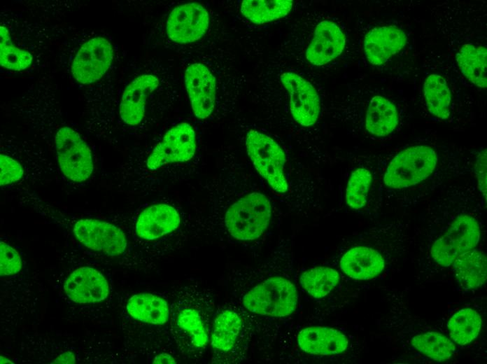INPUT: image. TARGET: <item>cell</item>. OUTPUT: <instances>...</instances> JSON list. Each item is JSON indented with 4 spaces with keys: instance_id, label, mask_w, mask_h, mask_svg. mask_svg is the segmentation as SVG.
<instances>
[{
    "instance_id": "1",
    "label": "cell",
    "mask_w": 487,
    "mask_h": 364,
    "mask_svg": "<svg viewBox=\"0 0 487 364\" xmlns=\"http://www.w3.org/2000/svg\"><path fill=\"white\" fill-rule=\"evenodd\" d=\"M232 295L236 305L246 314L284 317L298 304L292 260L286 246H281L269 260L250 270L236 272Z\"/></svg>"
},
{
    "instance_id": "2",
    "label": "cell",
    "mask_w": 487,
    "mask_h": 364,
    "mask_svg": "<svg viewBox=\"0 0 487 364\" xmlns=\"http://www.w3.org/2000/svg\"><path fill=\"white\" fill-rule=\"evenodd\" d=\"M169 331L172 343L185 360L202 358L210 343L215 314L211 290L197 283L178 286L169 303Z\"/></svg>"
},
{
    "instance_id": "3",
    "label": "cell",
    "mask_w": 487,
    "mask_h": 364,
    "mask_svg": "<svg viewBox=\"0 0 487 364\" xmlns=\"http://www.w3.org/2000/svg\"><path fill=\"white\" fill-rule=\"evenodd\" d=\"M251 323L237 305H225L215 312L210 337L212 363L241 361L247 352Z\"/></svg>"
},
{
    "instance_id": "4",
    "label": "cell",
    "mask_w": 487,
    "mask_h": 364,
    "mask_svg": "<svg viewBox=\"0 0 487 364\" xmlns=\"http://www.w3.org/2000/svg\"><path fill=\"white\" fill-rule=\"evenodd\" d=\"M272 206L262 192L250 191L232 201L225 210L223 226L232 239L241 242L255 241L269 227Z\"/></svg>"
},
{
    "instance_id": "5",
    "label": "cell",
    "mask_w": 487,
    "mask_h": 364,
    "mask_svg": "<svg viewBox=\"0 0 487 364\" xmlns=\"http://www.w3.org/2000/svg\"><path fill=\"white\" fill-rule=\"evenodd\" d=\"M480 238L478 216L473 212H458L434 238L428 256L434 266L449 267L458 255L476 248Z\"/></svg>"
},
{
    "instance_id": "6",
    "label": "cell",
    "mask_w": 487,
    "mask_h": 364,
    "mask_svg": "<svg viewBox=\"0 0 487 364\" xmlns=\"http://www.w3.org/2000/svg\"><path fill=\"white\" fill-rule=\"evenodd\" d=\"M437 165L436 152L427 146H414L401 150L390 162L384 184L391 188L414 186L428 178Z\"/></svg>"
},
{
    "instance_id": "7",
    "label": "cell",
    "mask_w": 487,
    "mask_h": 364,
    "mask_svg": "<svg viewBox=\"0 0 487 364\" xmlns=\"http://www.w3.org/2000/svg\"><path fill=\"white\" fill-rule=\"evenodd\" d=\"M246 148L255 169L271 189L278 194L288 192L286 156L280 146L265 134L250 130L246 134Z\"/></svg>"
},
{
    "instance_id": "8",
    "label": "cell",
    "mask_w": 487,
    "mask_h": 364,
    "mask_svg": "<svg viewBox=\"0 0 487 364\" xmlns=\"http://www.w3.org/2000/svg\"><path fill=\"white\" fill-rule=\"evenodd\" d=\"M54 148L59 169L66 178L81 183L90 178L94 170L92 152L76 130L64 125L58 127Z\"/></svg>"
},
{
    "instance_id": "9",
    "label": "cell",
    "mask_w": 487,
    "mask_h": 364,
    "mask_svg": "<svg viewBox=\"0 0 487 364\" xmlns=\"http://www.w3.org/2000/svg\"><path fill=\"white\" fill-rule=\"evenodd\" d=\"M195 150V132L190 124L181 122L165 133L147 158L146 166L154 172L169 163L187 162Z\"/></svg>"
},
{
    "instance_id": "10",
    "label": "cell",
    "mask_w": 487,
    "mask_h": 364,
    "mask_svg": "<svg viewBox=\"0 0 487 364\" xmlns=\"http://www.w3.org/2000/svg\"><path fill=\"white\" fill-rule=\"evenodd\" d=\"M113 50L111 43L101 36L94 37L82 44L71 66L75 80L90 85L100 80L111 67Z\"/></svg>"
},
{
    "instance_id": "11",
    "label": "cell",
    "mask_w": 487,
    "mask_h": 364,
    "mask_svg": "<svg viewBox=\"0 0 487 364\" xmlns=\"http://www.w3.org/2000/svg\"><path fill=\"white\" fill-rule=\"evenodd\" d=\"M72 232L87 248L110 256H120L125 253L127 248L125 233L108 222L81 218L73 223Z\"/></svg>"
},
{
    "instance_id": "12",
    "label": "cell",
    "mask_w": 487,
    "mask_h": 364,
    "mask_svg": "<svg viewBox=\"0 0 487 364\" xmlns=\"http://www.w3.org/2000/svg\"><path fill=\"white\" fill-rule=\"evenodd\" d=\"M209 24L207 10L197 3H187L175 7L167 20V34L174 42L190 43L200 39Z\"/></svg>"
},
{
    "instance_id": "13",
    "label": "cell",
    "mask_w": 487,
    "mask_h": 364,
    "mask_svg": "<svg viewBox=\"0 0 487 364\" xmlns=\"http://www.w3.org/2000/svg\"><path fill=\"white\" fill-rule=\"evenodd\" d=\"M281 81L289 93L290 110L294 120L300 125L309 127L317 121L320 104L313 86L294 72H285Z\"/></svg>"
},
{
    "instance_id": "14",
    "label": "cell",
    "mask_w": 487,
    "mask_h": 364,
    "mask_svg": "<svg viewBox=\"0 0 487 364\" xmlns=\"http://www.w3.org/2000/svg\"><path fill=\"white\" fill-rule=\"evenodd\" d=\"M185 88L195 115L208 118L215 107L216 82L210 69L203 64L189 65L184 73Z\"/></svg>"
},
{
    "instance_id": "15",
    "label": "cell",
    "mask_w": 487,
    "mask_h": 364,
    "mask_svg": "<svg viewBox=\"0 0 487 364\" xmlns=\"http://www.w3.org/2000/svg\"><path fill=\"white\" fill-rule=\"evenodd\" d=\"M64 291L72 301L80 303H94L105 300L109 292L107 280L92 267H79L65 280Z\"/></svg>"
},
{
    "instance_id": "16",
    "label": "cell",
    "mask_w": 487,
    "mask_h": 364,
    "mask_svg": "<svg viewBox=\"0 0 487 364\" xmlns=\"http://www.w3.org/2000/svg\"><path fill=\"white\" fill-rule=\"evenodd\" d=\"M158 85V78L149 74L137 76L127 85L122 92L119 105V114L125 124L135 126L142 122L147 99Z\"/></svg>"
},
{
    "instance_id": "17",
    "label": "cell",
    "mask_w": 487,
    "mask_h": 364,
    "mask_svg": "<svg viewBox=\"0 0 487 364\" xmlns=\"http://www.w3.org/2000/svg\"><path fill=\"white\" fill-rule=\"evenodd\" d=\"M387 266L385 255L377 248L356 246L341 256L340 269L351 279L368 280L382 274Z\"/></svg>"
},
{
    "instance_id": "18",
    "label": "cell",
    "mask_w": 487,
    "mask_h": 364,
    "mask_svg": "<svg viewBox=\"0 0 487 364\" xmlns=\"http://www.w3.org/2000/svg\"><path fill=\"white\" fill-rule=\"evenodd\" d=\"M181 223V216L174 206L157 204L146 207L140 213L135 230L139 237L152 241L175 231Z\"/></svg>"
},
{
    "instance_id": "19",
    "label": "cell",
    "mask_w": 487,
    "mask_h": 364,
    "mask_svg": "<svg viewBox=\"0 0 487 364\" xmlns=\"http://www.w3.org/2000/svg\"><path fill=\"white\" fill-rule=\"evenodd\" d=\"M407 37L400 28L390 25L376 27L364 40V52L368 62L381 65L405 46Z\"/></svg>"
},
{
    "instance_id": "20",
    "label": "cell",
    "mask_w": 487,
    "mask_h": 364,
    "mask_svg": "<svg viewBox=\"0 0 487 364\" xmlns=\"http://www.w3.org/2000/svg\"><path fill=\"white\" fill-rule=\"evenodd\" d=\"M345 36L333 22L318 24L313 38L306 50V59L313 65L325 64L337 57L345 46Z\"/></svg>"
},
{
    "instance_id": "21",
    "label": "cell",
    "mask_w": 487,
    "mask_h": 364,
    "mask_svg": "<svg viewBox=\"0 0 487 364\" xmlns=\"http://www.w3.org/2000/svg\"><path fill=\"white\" fill-rule=\"evenodd\" d=\"M299 348L311 355L331 356L344 352L348 346L347 337L329 327L311 326L299 331L297 338Z\"/></svg>"
},
{
    "instance_id": "22",
    "label": "cell",
    "mask_w": 487,
    "mask_h": 364,
    "mask_svg": "<svg viewBox=\"0 0 487 364\" xmlns=\"http://www.w3.org/2000/svg\"><path fill=\"white\" fill-rule=\"evenodd\" d=\"M451 265L457 282L465 290L477 289L486 280V257L477 248L458 255Z\"/></svg>"
},
{
    "instance_id": "23",
    "label": "cell",
    "mask_w": 487,
    "mask_h": 364,
    "mask_svg": "<svg viewBox=\"0 0 487 364\" xmlns=\"http://www.w3.org/2000/svg\"><path fill=\"white\" fill-rule=\"evenodd\" d=\"M126 309L130 316L143 323L160 326L169 321V302L151 293L132 295L127 301Z\"/></svg>"
},
{
    "instance_id": "24",
    "label": "cell",
    "mask_w": 487,
    "mask_h": 364,
    "mask_svg": "<svg viewBox=\"0 0 487 364\" xmlns=\"http://www.w3.org/2000/svg\"><path fill=\"white\" fill-rule=\"evenodd\" d=\"M398 123L399 113L393 102L379 95L371 99L365 117V128L369 134L386 136L395 130Z\"/></svg>"
},
{
    "instance_id": "25",
    "label": "cell",
    "mask_w": 487,
    "mask_h": 364,
    "mask_svg": "<svg viewBox=\"0 0 487 364\" xmlns=\"http://www.w3.org/2000/svg\"><path fill=\"white\" fill-rule=\"evenodd\" d=\"M456 57L460 71L467 80L479 88H486V48L467 43L460 48Z\"/></svg>"
},
{
    "instance_id": "26",
    "label": "cell",
    "mask_w": 487,
    "mask_h": 364,
    "mask_svg": "<svg viewBox=\"0 0 487 364\" xmlns=\"http://www.w3.org/2000/svg\"><path fill=\"white\" fill-rule=\"evenodd\" d=\"M481 325V316L470 307L458 310L446 322L449 338L460 346L468 344L474 340L480 332Z\"/></svg>"
},
{
    "instance_id": "27",
    "label": "cell",
    "mask_w": 487,
    "mask_h": 364,
    "mask_svg": "<svg viewBox=\"0 0 487 364\" xmlns=\"http://www.w3.org/2000/svg\"><path fill=\"white\" fill-rule=\"evenodd\" d=\"M409 344L423 356L437 362L449 360L456 351L455 343L450 338L434 331L414 335Z\"/></svg>"
},
{
    "instance_id": "28",
    "label": "cell",
    "mask_w": 487,
    "mask_h": 364,
    "mask_svg": "<svg viewBox=\"0 0 487 364\" xmlns=\"http://www.w3.org/2000/svg\"><path fill=\"white\" fill-rule=\"evenodd\" d=\"M426 107L434 116L446 120L450 116L451 94L446 79L439 74L429 75L423 85Z\"/></svg>"
},
{
    "instance_id": "29",
    "label": "cell",
    "mask_w": 487,
    "mask_h": 364,
    "mask_svg": "<svg viewBox=\"0 0 487 364\" xmlns=\"http://www.w3.org/2000/svg\"><path fill=\"white\" fill-rule=\"evenodd\" d=\"M292 7L290 0H245L241 13L253 23L261 24L285 16Z\"/></svg>"
},
{
    "instance_id": "30",
    "label": "cell",
    "mask_w": 487,
    "mask_h": 364,
    "mask_svg": "<svg viewBox=\"0 0 487 364\" xmlns=\"http://www.w3.org/2000/svg\"><path fill=\"white\" fill-rule=\"evenodd\" d=\"M339 272L330 267H315L304 271L299 276L303 289L311 297L320 299L327 295L339 284Z\"/></svg>"
},
{
    "instance_id": "31",
    "label": "cell",
    "mask_w": 487,
    "mask_h": 364,
    "mask_svg": "<svg viewBox=\"0 0 487 364\" xmlns=\"http://www.w3.org/2000/svg\"><path fill=\"white\" fill-rule=\"evenodd\" d=\"M372 183V175L365 168H358L350 175L346 189V203L351 209L359 210L367 203Z\"/></svg>"
},
{
    "instance_id": "32",
    "label": "cell",
    "mask_w": 487,
    "mask_h": 364,
    "mask_svg": "<svg viewBox=\"0 0 487 364\" xmlns=\"http://www.w3.org/2000/svg\"><path fill=\"white\" fill-rule=\"evenodd\" d=\"M0 36L1 65L14 71H22L29 67L33 61L32 55L14 46L8 29L2 25L0 27Z\"/></svg>"
},
{
    "instance_id": "33",
    "label": "cell",
    "mask_w": 487,
    "mask_h": 364,
    "mask_svg": "<svg viewBox=\"0 0 487 364\" xmlns=\"http://www.w3.org/2000/svg\"><path fill=\"white\" fill-rule=\"evenodd\" d=\"M27 181H29V178L18 160L13 156L1 151L0 155L1 187L5 188Z\"/></svg>"
},
{
    "instance_id": "34",
    "label": "cell",
    "mask_w": 487,
    "mask_h": 364,
    "mask_svg": "<svg viewBox=\"0 0 487 364\" xmlns=\"http://www.w3.org/2000/svg\"><path fill=\"white\" fill-rule=\"evenodd\" d=\"M22 268V260L19 253L9 244H0V274L9 276L17 274Z\"/></svg>"
},
{
    "instance_id": "35",
    "label": "cell",
    "mask_w": 487,
    "mask_h": 364,
    "mask_svg": "<svg viewBox=\"0 0 487 364\" xmlns=\"http://www.w3.org/2000/svg\"><path fill=\"white\" fill-rule=\"evenodd\" d=\"M475 175L477 179L479 192L486 200V154L482 152L477 158L475 167Z\"/></svg>"
},
{
    "instance_id": "36",
    "label": "cell",
    "mask_w": 487,
    "mask_h": 364,
    "mask_svg": "<svg viewBox=\"0 0 487 364\" xmlns=\"http://www.w3.org/2000/svg\"><path fill=\"white\" fill-rule=\"evenodd\" d=\"M54 363H75L76 358L74 354L71 351H66L57 358L53 362Z\"/></svg>"
},
{
    "instance_id": "37",
    "label": "cell",
    "mask_w": 487,
    "mask_h": 364,
    "mask_svg": "<svg viewBox=\"0 0 487 364\" xmlns=\"http://www.w3.org/2000/svg\"><path fill=\"white\" fill-rule=\"evenodd\" d=\"M153 363H176L175 358L167 354L162 353L156 356L153 360Z\"/></svg>"
},
{
    "instance_id": "38",
    "label": "cell",
    "mask_w": 487,
    "mask_h": 364,
    "mask_svg": "<svg viewBox=\"0 0 487 364\" xmlns=\"http://www.w3.org/2000/svg\"><path fill=\"white\" fill-rule=\"evenodd\" d=\"M0 363H13V362H11L10 360H9L8 358H7L6 357H3V356L0 357Z\"/></svg>"
}]
</instances>
